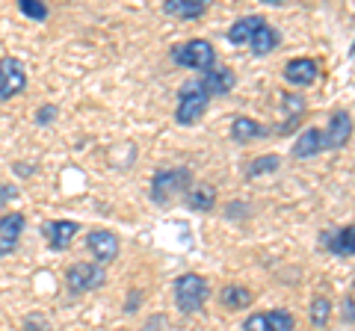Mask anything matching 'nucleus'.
Segmentation results:
<instances>
[{"label":"nucleus","mask_w":355,"mask_h":331,"mask_svg":"<svg viewBox=\"0 0 355 331\" xmlns=\"http://www.w3.org/2000/svg\"><path fill=\"white\" fill-rule=\"evenodd\" d=\"M219 302H222V307H228V311H243V307H249L254 302V293L243 284H228L225 290L219 293Z\"/></svg>","instance_id":"4be33fe9"},{"label":"nucleus","mask_w":355,"mask_h":331,"mask_svg":"<svg viewBox=\"0 0 355 331\" xmlns=\"http://www.w3.org/2000/svg\"><path fill=\"white\" fill-rule=\"evenodd\" d=\"M279 42H282V33L263 21V24L252 33V39L246 42V45L252 48L254 57H266V53H272L275 48H279Z\"/></svg>","instance_id":"dca6fc26"},{"label":"nucleus","mask_w":355,"mask_h":331,"mask_svg":"<svg viewBox=\"0 0 355 331\" xmlns=\"http://www.w3.org/2000/svg\"><path fill=\"white\" fill-rule=\"evenodd\" d=\"M323 148V130L320 127H308L305 134H299L296 145H293V157L296 160H308V157H317Z\"/></svg>","instance_id":"6ab92c4d"},{"label":"nucleus","mask_w":355,"mask_h":331,"mask_svg":"<svg viewBox=\"0 0 355 331\" xmlns=\"http://www.w3.org/2000/svg\"><path fill=\"white\" fill-rule=\"evenodd\" d=\"M282 107H284V125L275 130V134H291V127L293 125H299V118L305 116V109H308V104H305V98L299 95V92H287V95H282Z\"/></svg>","instance_id":"aec40b11"},{"label":"nucleus","mask_w":355,"mask_h":331,"mask_svg":"<svg viewBox=\"0 0 355 331\" xmlns=\"http://www.w3.org/2000/svg\"><path fill=\"white\" fill-rule=\"evenodd\" d=\"M270 134H272V130H270V127H263L258 118L237 116L234 121H231V139L240 142V145H249V142L263 139V136H270Z\"/></svg>","instance_id":"2eb2a0df"},{"label":"nucleus","mask_w":355,"mask_h":331,"mask_svg":"<svg viewBox=\"0 0 355 331\" xmlns=\"http://www.w3.org/2000/svg\"><path fill=\"white\" fill-rule=\"evenodd\" d=\"M163 323H166V319L157 314V316H148V323L146 325H142V331H160L163 328Z\"/></svg>","instance_id":"7c9ffc66"},{"label":"nucleus","mask_w":355,"mask_h":331,"mask_svg":"<svg viewBox=\"0 0 355 331\" xmlns=\"http://www.w3.org/2000/svg\"><path fill=\"white\" fill-rule=\"evenodd\" d=\"M104 281H107V269L95 260L71 263L69 272H65V287H69L71 296L92 293V290H98V287H104Z\"/></svg>","instance_id":"39448f33"},{"label":"nucleus","mask_w":355,"mask_h":331,"mask_svg":"<svg viewBox=\"0 0 355 331\" xmlns=\"http://www.w3.org/2000/svg\"><path fill=\"white\" fill-rule=\"evenodd\" d=\"M139 302H142V293H139V290L128 293V299H125V314H133V311H137Z\"/></svg>","instance_id":"c85d7f7f"},{"label":"nucleus","mask_w":355,"mask_h":331,"mask_svg":"<svg viewBox=\"0 0 355 331\" xmlns=\"http://www.w3.org/2000/svg\"><path fill=\"white\" fill-rule=\"evenodd\" d=\"M86 249L92 251L95 263H101V267L107 269L110 263H113V260L119 258L121 242H119V237L113 234V231H107V228H95V231H89V234H86Z\"/></svg>","instance_id":"0eeeda50"},{"label":"nucleus","mask_w":355,"mask_h":331,"mask_svg":"<svg viewBox=\"0 0 355 331\" xmlns=\"http://www.w3.org/2000/svg\"><path fill=\"white\" fill-rule=\"evenodd\" d=\"M279 169H282V157H279V154H261V157H254L249 163L246 178L254 181V178H261V175H272V172H279Z\"/></svg>","instance_id":"5701e85b"},{"label":"nucleus","mask_w":355,"mask_h":331,"mask_svg":"<svg viewBox=\"0 0 355 331\" xmlns=\"http://www.w3.org/2000/svg\"><path fill=\"white\" fill-rule=\"evenodd\" d=\"M284 80L296 86V89H302V86H311V83H317V77H320V65L317 60H311V57H296L284 65Z\"/></svg>","instance_id":"f8f14e48"},{"label":"nucleus","mask_w":355,"mask_h":331,"mask_svg":"<svg viewBox=\"0 0 355 331\" xmlns=\"http://www.w3.org/2000/svg\"><path fill=\"white\" fill-rule=\"evenodd\" d=\"M12 198H18V186H12V184H0V207H3L6 202H12Z\"/></svg>","instance_id":"cd10ccee"},{"label":"nucleus","mask_w":355,"mask_h":331,"mask_svg":"<svg viewBox=\"0 0 355 331\" xmlns=\"http://www.w3.org/2000/svg\"><path fill=\"white\" fill-rule=\"evenodd\" d=\"M349 136H352V116L347 113V109H338V113L329 118L326 130H323V148L338 151V148L347 145Z\"/></svg>","instance_id":"1a4fd4ad"},{"label":"nucleus","mask_w":355,"mask_h":331,"mask_svg":"<svg viewBox=\"0 0 355 331\" xmlns=\"http://www.w3.org/2000/svg\"><path fill=\"white\" fill-rule=\"evenodd\" d=\"M296 328V316L287 307H275V311H263V314H252L243 331H293Z\"/></svg>","instance_id":"6e6552de"},{"label":"nucleus","mask_w":355,"mask_h":331,"mask_svg":"<svg viewBox=\"0 0 355 331\" xmlns=\"http://www.w3.org/2000/svg\"><path fill=\"white\" fill-rule=\"evenodd\" d=\"M163 12L178 21H196L207 12V0H166Z\"/></svg>","instance_id":"f3484780"},{"label":"nucleus","mask_w":355,"mask_h":331,"mask_svg":"<svg viewBox=\"0 0 355 331\" xmlns=\"http://www.w3.org/2000/svg\"><path fill=\"white\" fill-rule=\"evenodd\" d=\"M193 184V172L187 166H169V169H157L151 178V202L166 207L175 195H181L190 190Z\"/></svg>","instance_id":"f03ea898"},{"label":"nucleus","mask_w":355,"mask_h":331,"mask_svg":"<svg viewBox=\"0 0 355 331\" xmlns=\"http://www.w3.org/2000/svg\"><path fill=\"white\" fill-rule=\"evenodd\" d=\"M320 246L326 251H331L335 258H352L355 255V242H352V225H343L335 231H323L320 234Z\"/></svg>","instance_id":"ddd939ff"},{"label":"nucleus","mask_w":355,"mask_h":331,"mask_svg":"<svg viewBox=\"0 0 355 331\" xmlns=\"http://www.w3.org/2000/svg\"><path fill=\"white\" fill-rule=\"evenodd\" d=\"M15 172L21 175V178H30V175H33V166H30V163H15Z\"/></svg>","instance_id":"2f4dec72"},{"label":"nucleus","mask_w":355,"mask_h":331,"mask_svg":"<svg viewBox=\"0 0 355 331\" xmlns=\"http://www.w3.org/2000/svg\"><path fill=\"white\" fill-rule=\"evenodd\" d=\"M172 293H175L178 311L187 314V316L205 311V305H207V299H210V287H207V281H205L198 272H184V275H178L175 284H172Z\"/></svg>","instance_id":"f257e3e1"},{"label":"nucleus","mask_w":355,"mask_h":331,"mask_svg":"<svg viewBox=\"0 0 355 331\" xmlns=\"http://www.w3.org/2000/svg\"><path fill=\"white\" fill-rule=\"evenodd\" d=\"M207 104H210V98H207V92H205L196 80L184 83V86H181V92H178L175 121H178L181 127H193V125H198V121H202V116L207 113Z\"/></svg>","instance_id":"7ed1b4c3"},{"label":"nucleus","mask_w":355,"mask_h":331,"mask_svg":"<svg viewBox=\"0 0 355 331\" xmlns=\"http://www.w3.org/2000/svg\"><path fill=\"white\" fill-rule=\"evenodd\" d=\"M343 323L352 328L355 323V314H352V293H347V299H343Z\"/></svg>","instance_id":"c756f323"},{"label":"nucleus","mask_w":355,"mask_h":331,"mask_svg":"<svg viewBox=\"0 0 355 331\" xmlns=\"http://www.w3.org/2000/svg\"><path fill=\"white\" fill-rule=\"evenodd\" d=\"M27 228V216L24 213H3L0 216V258L18 249V240Z\"/></svg>","instance_id":"9b49d317"},{"label":"nucleus","mask_w":355,"mask_h":331,"mask_svg":"<svg viewBox=\"0 0 355 331\" xmlns=\"http://www.w3.org/2000/svg\"><path fill=\"white\" fill-rule=\"evenodd\" d=\"M187 207L193 213H210L216 207V186L214 184H198L187 190Z\"/></svg>","instance_id":"a211bd4d"},{"label":"nucleus","mask_w":355,"mask_h":331,"mask_svg":"<svg viewBox=\"0 0 355 331\" xmlns=\"http://www.w3.org/2000/svg\"><path fill=\"white\" fill-rule=\"evenodd\" d=\"M196 83L207 92V98H219V95H228L231 89H234L237 77L231 69H210V71H205L202 77H198Z\"/></svg>","instance_id":"4468645a"},{"label":"nucleus","mask_w":355,"mask_h":331,"mask_svg":"<svg viewBox=\"0 0 355 331\" xmlns=\"http://www.w3.org/2000/svg\"><path fill=\"white\" fill-rule=\"evenodd\" d=\"M42 234L48 240V246L53 251H65L71 246V240L80 234V222H71V219H53V222L42 225Z\"/></svg>","instance_id":"9d476101"},{"label":"nucleus","mask_w":355,"mask_h":331,"mask_svg":"<svg viewBox=\"0 0 355 331\" xmlns=\"http://www.w3.org/2000/svg\"><path fill=\"white\" fill-rule=\"evenodd\" d=\"M18 9H21V15H27L33 21H48V6L39 3V0H18Z\"/></svg>","instance_id":"393cba45"},{"label":"nucleus","mask_w":355,"mask_h":331,"mask_svg":"<svg viewBox=\"0 0 355 331\" xmlns=\"http://www.w3.org/2000/svg\"><path fill=\"white\" fill-rule=\"evenodd\" d=\"M27 89V69L18 57L0 60V101H9Z\"/></svg>","instance_id":"423d86ee"},{"label":"nucleus","mask_w":355,"mask_h":331,"mask_svg":"<svg viewBox=\"0 0 355 331\" xmlns=\"http://www.w3.org/2000/svg\"><path fill=\"white\" fill-rule=\"evenodd\" d=\"M24 331H51V325L42 316H27L24 319Z\"/></svg>","instance_id":"bb28decb"},{"label":"nucleus","mask_w":355,"mask_h":331,"mask_svg":"<svg viewBox=\"0 0 355 331\" xmlns=\"http://www.w3.org/2000/svg\"><path fill=\"white\" fill-rule=\"evenodd\" d=\"M263 21H266L263 15H243V18H237L234 24L228 27V42L231 45H246V42L252 39V33L258 30Z\"/></svg>","instance_id":"412c9836"},{"label":"nucleus","mask_w":355,"mask_h":331,"mask_svg":"<svg viewBox=\"0 0 355 331\" xmlns=\"http://www.w3.org/2000/svg\"><path fill=\"white\" fill-rule=\"evenodd\" d=\"M57 116H60V107L57 104H44V107L36 109V125L39 127H48V125L57 121Z\"/></svg>","instance_id":"a878e982"},{"label":"nucleus","mask_w":355,"mask_h":331,"mask_svg":"<svg viewBox=\"0 0 355 331\" xmlns=\"http://www.w3.org/2000/svg\"><path fill=\"white\" fill-rule=\"evenodd\" d=\"M329 319H331L329 296H314V299H311V325H314V328H326Z\"/></svg>","instance_id":"b1692460"},{"label":"nucleus","mask_w":355,"mask_h":331,"mask_svg":"<svg viewBox=\"0 0 355 331\" xmlns=\"http://www.w3.org/2000/svg\"><path fill=\"white\" fill-rule=\"evenodd\" d=\"M172 62L181 65V69H190V71H210L216 65V51L207 39H190L184 45H175L172 48Z\"/></svg>","instance_id":"20e7f679"}]
</instances>
